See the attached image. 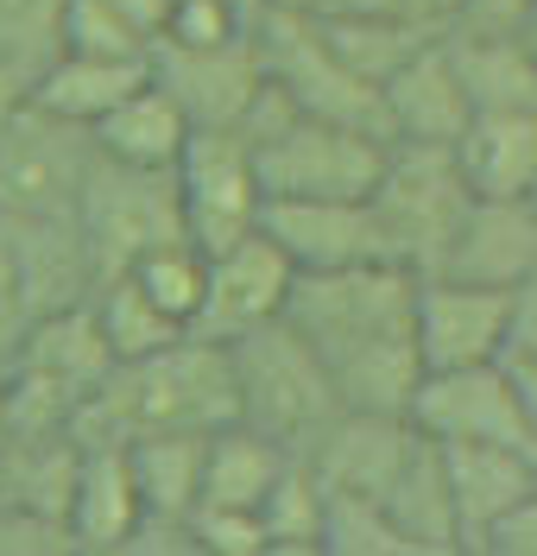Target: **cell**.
Returning a JSON list of instances; mask_svg holds the SVG:
<instances>
[{
    "instance_id": "1",
    "label": "cell",
    "mask_w": 537,
    "mask_h": 556,
    "mask_svg": "<svg viewBox=\"0 0 537 556\" xmlns=\"http://www.w3.org/2000/svg\"><path fill=\"white\" fill-rule=\"evenodd\" d=\"M411 298H418V273H405L398 260H360L342 273H297L285 323L317 348L342 405L405 412L424 380Z\"/></svg>"
},
{
    "instance_id": "2",
    "label": "cell",
    "mask_w": 537,
    "mask_h": 556,
    "mask_svg": "<svg viewBox=\"0 0 537 556\" xmlns=\"http://www.w3.org/2000/svg\"><path fill=\"white\" fill-rule=\"evenodd\" d=\"M234 417H241V405H234L228 348L183 329L178 342H165L145 361H114V374L76 405L71 437L76 443H133V437H152V430L209 437Z\"/></svg>"
},
{
    "instance_id": "3",
    "label": "cell",
    "mask_w": 537,
    "mask_h": 556,
    "mask_svg": "<svg viewBox=\"0 0 537 556\" xmlns=\"http://www.w3.org/2000/svg\"><path fill=\"white\" fill-rule=\"evenodd\" d=\"M228 361H234L241 424H253L259 437H272L291 455H310L322 430L348 412L335 380L322 374L317 348L304 342L285 316H272V323L247 329L241 342H228Z\"/></svg>"
},
{
    "instance_id": "4",
    "label": "cell",
    "mask_w": 537,
    "mask_h": 556,
    "mask_svg": "<svg viewBox=\"0 0 537 556\" xmlns=\"http://www.w3.org/2000/svg\"><path fill=\"white\" fill-rule=\"evenodd\" d=\"M367 203H373V222H380L386 260H398L405 273H436L456 228H462L468 203H474V190L456 165V146L393 139Z\"/></svg>"
},
{
    "instance_id": "5",
    "label": "cell",
    "mask_w": 537,
    "mask_h": 556,
    "mask_svg": "<svg viewBox=\"0 0 537 556\" xmlns=\"http://www.w3.org/2000/svg\"><path fill=\"white\" fill-rule=\"evenodd\" d=\"M253 45H259V64L266 76L285 89L297 114H317V121H342V127H360L373 139H393V121H386V96L380 83H367L335 58V45L322 38V26L297 7H266L247 26Z\"/></svg>"
},
{
    "instance_id": "6",
    "label": "cell",
    "mask_w": 537,
    "mask_h": 556,
    "mask_svg": "<svg viewBox=\"0 0 537 556\" xmlns=\"http://www.w3.org/2000/svg\"><path fill=\"white\" fill-rule=\"evenodd\" d=\"M76 228L89 247L95 285L127 273L140 253L165 241H190L178 208V177L171 172H140V165H114V159H89L82 190H76Z\"/></svg>"
},
{
    "instance_id": "7",
    "label": "cell",
    "mask_w": 537,
    "mask_h": 556,
    "mask_svg": "<svg viewBox=\"0 0 537 556\" xmlns=\"http://www.w3.org/2000/svg\"><path fill=\"white\" fill-rule=\"evenodd\" d=\"M411 430L430 443H506L537 455V430L512 361H474V367H430L411 392Z\"/></svg>"
},
{
    "instance_id": "8",
    "label": "cell",
    "mask_w": 537,
    "mask_h": 556,
    "mask_svg": "<svg viewBox=\"0 0 537 556\" xmlns=\"http://www.w3.org/2000/svg\"><path fill=\"white\" fill-rule=\"evenodd\" d=\"M393 139H373L342 121L297 114L272 139L253 146V172L266 197H373Z\"/></svg>"
},
{
    "instance_id": "9",
    "label": "cell",
    "mask_w": 537,
    "mask_h": 556,
    "mask_svg": "<svg viewBox=\"0 0 537 556\" xmlns=\"http://www.w3.org/2000/svg\"><path fill=\"white\" fill-rule=\"evenodd\" d=\"M171 177H178L183 235L203 253H221V247H234L241 235L259 228L266 190L253 172V146L241 134H190Z\"/></svg>"
},
{
    "instance_id": "10",
    "label": "cell",
    "mask_w": 537,
    "mask_h": 556,
    "mask_svg": "<svg viewBox=\"0 0 537 556\" xmlns=\"http://www.w3.org/2000/svg\"><path fill=\"white\" fill-rule=\"evenodd\" d=\"M95 146L82 127L51 121L44 108H20L0 127V215H57L76 208L82 172H89Z\"/></svg>"
},
{
    "instance_id": "11",
    "label": "cell",
    "mask_w": 537,
    "mask_h": 556,
    "mask_svg": "<svg viewBox=\"0 0 537 556\" xmlns=\"http://www.w3.org/2000/svg\"><path fill=\"white\" fill-rule=\"evenodd\" d=\"M152 83L183 108V121L196 134H241L253 96L266 83L259 45L253 33L228 38V45H152Z\"/></svg>"
},
{
    "instance_id": "12",
    "label": "cell",
    "mask_w": 537,
    "mask_h": 556,
    "mask_svg": "<svg viewBox=\"0 0 537 556\" xmlns=\"http://www.w3.org/2000/svg\"><path fill=\"white\" fill-rule=\"evenodd\" d=\"M291 285H297V266L285 260V247L272 241L266 228L241 235L234 247L209 253V285H203V304L190 316V336L203 342H241L247 329L285 316Z\"/></svg>"
},
{
    "instance_id": "13",
    "label": "cell",
    "mask_w": 537,
    "mask_h": 556,
    "mask_svg": "<svg viewBox=\"0 0 537 556\" xmlns=\"http://www.w3.org/2000/svg\"><path fill=\"white\" fill-rule=\"evenodd\" d=\"M411 329H418V361H424V374L430 367L500 361L506 336H512V291L474 285V278H449V273H418Z\"/></svg>"
},
{
    "instance_id": "14",
    "label": "cell",
    "mask_w": 537,
    "mask_h": 556,
    "mask_svg": "<svg viewBox=\"0 0 537 556\" xmlns=\"http://www.w3.org/2000/svg\"><path fill=\"white\" fill-rule=\"evenodd\" d=\"M259 228L285 247L297 273H342L360 260H386L367 197H266Z\"/></svg>"
},
{
    "instance_id": "15",
    "label": "cell",
    "mask_w": 537,
    "mask_h": 556,
    "mask_svg": "<svg viewBox=\"0 0 537 556\" xmlns=\"http://www.w3.org/2000/svg\"><path fill=\"white\" fill-rule=\"evenodd\" d=\"M411 450H418V430H411L405 412H355L348 405L317 437V450L304 462L322 481V493H367V500H380Z\"/></svg>"
},
{
    "instance_id": "16",
    "label": "cell",
    "mask_w": 537,
    "mask_h": 556,
    "mask_svg": "<svg viewBox=\"0 0 537 556\" xmlns=\"http://www.w3.org/2000/svg\"><path fill=\"white\" fill-rule=\"evenodd\" d=\"M436 273L519 291L537 278V208L525 197H474Z\"/></svg>"
},
{
    "instance_id": "17",
    "label": "cell",
    "mask_w": 537,
    "mask_h": 556,
    "mask_svg": "<svg viewBox=\"0 0 537 556\" xmlns=\"http://www.w3.org/2000/svg\"><path fill=\"white\" fill-rule=\"evenodd\" d=\"M449 33V26H443ZM443 33L430 38L424 51H411L405 64L380 83L386 96V121H393V139H424V146H456V134L468 127V96H462V76L449 64V45Z\"/></svg>"
},
{
    "instance_id": "18",
    "label": "cell",
    "mask_w": 537,
    "mask_h": 556,
    "mask_svg": "<svg viewBox=\"0 0 537 556\" xmlns=\"http://www.w3.org/2000/svg\"><path fill=\"white\" fill-rule=\"evenodd\" d=\"M7 361L26 367V374H44L51 386H64L76 399H89V392L114 374V354H107V342H102V323L89 311V298H82V304H64V311L33 316V323L20 329V342L7 348Z\"/></svg>"
},
{
    "instance_id": "19",
    "label": "cell",
    "mask_w": 537,
    "mask_h": 556,
    "mask_svg": "<svg viewBox=\"0 0 537 556\" xmlns=\"http://www.w3.org/2000/svg\"><path fill=\"white\" fill-rule=\"evenodd\" d=\"M436 450H443V475H449L456 525H462V551H474L481 531L500 519L519 493L537 486V455L506 450V443H436Z\"/></svg>"
},
{
    "instance_id": "20",
    "label": "cell",
    "mask_w": 537,
    "mask_h": 556,
    "mask_svg": "<svg viewBox=\"0 0 537 556\" xmlns=\"http://www.w3.org/2000/svg\"><path fill=\"white\" fill-rule=\"evenodd\" d=\"M140 481H133V462L127 443H82L76 462V486H71V525L76 551H120L127 531L140 525Z\"/></svg>"
},
{
    "instance_id": "21",
    "label": "cell",
    "mask_w": 537,
    "mask_h": 556,
    "mask_svg": "<svg viewBox=\"0 0 537 556\" xmlns=\"http://www.w3.org/2000/svg\"><path fill=\"white\" fill-rule=\"evenodd\" d=\"M449 64L462 76V96L474 114H494V108H525L537 114V38L532 33H468L449 26Z\"/></svg>"
},
{
    "instance_id": "22",
    "label": "cell",
    "mask_w": 537,
    "mask_h": 556,
    "mask_svg": "<svg viewBox=\"0 0 537 556\" xmlns=\"http://www.w3.org/2000/svg\"><path fill=\"white\" fill-rule=\"evenodd\" d=\"M456 165H462L474 197H532V184H537V114H525V108L468 114V127L456 134Z\"/></svg>"
},
{
    "instance_id": "23",
    "label": "cell",
    "mask_w": 537,
    "mask_h": 556,
    "mask_svg": "<svg viewBox=\"0 0 537 556\" xmlns=\"http://www.w3.org/2000/svg\"><path fill=\"white\" fill-rule=\"evenodd\" d=\"M152 76V58H82V51H57L51 64L33 76V96L26 102L44 108L51 121H71V127H95L114 102H127Z\"/></svg>"
},
{
    "instance_id": "24",
    "label": "cell",
    "mask_w": 537,
    "mask_h": 556,
    "mask_svg": "<svg viewBox=\"0 0 537 556\" xmlns=\"http://www.w3.org/2000/svg\"><path fill=\"white\" fill-rule=\"evenodd\" d=\"M190 121H183V108L145 76L140 89L127 96V102H114L89 127V146L102 152V159H114V165H140V172H171L183 159V146H190Z\"/></svg>"
},
{
    "instance_id": "25",
    "label": "cell",
    "mask_w": 537,
    "mask_h": 556,
    "mask_svg": "<svg viewBox=\"0 0 537 556\" xmlns=\"http://www.w3.org/2000/svg\"><path fill=\"white\" fill-rule=\"evenodd\" d=\"M380 506L393 513L405 551L418 556H449L462 551V525H456V500H449V475H443V450L418 437V450L405 455V468L393 475V486L380 493Z\"/></svg>"
},
{
    "instance_id": "26",
    "label": "cell",
    "mask_w": 537,
    "mask_h": 556,
    "mask_svg": "<svg viewBox=\"0 0 537 556\" xmlns=\"http://www.w3.org/2000/svg\"><path fill=\"white\" fill-rule=\"evenodd\" d=\"M297 455L279 450L272 437H259L253 424H221L203 443V500L196 506H241V513H259V500L272 493V481L285 475Z\"/></svg>"
},
{
    "instance_id": "27",
    "label": "cell",
    "mask_w": 537,
    "mask_h": 556,
    "mask_svg": "<svg viewBox=\"0 0 537 556\" xmlns=\"http://www.w3.org/2000/svg\"><path fill=\"white\" fill-rule=\"evenodd\" d=\"M317 20V13H310ZM322 38L335 45V58L367 76V83H386L411 51H424L430 38L443 33V20H418V13H393V7H360V13H322L317 20Z\"/></svg>"
},
{
    "instance_id": "28",
    "label": "cell",
    "mask_w": 537,
    "mask_h": 556,
    "mask_svg": "<svg viewBox=\"0 0 537 556\" xmlns=\"http://www.w3.org/2000/svg\"><path fill=\"white\" fill-rule=\"evenodd\" d=\"M203 443L196 430H152L127 443L133 481H140V506L145 513H178L190 519V506L203 500Z\"/></svg>"
},
{
    "instance_id": "29",
    "label": "cell",
    "mask_w": 537,
    "mask_h": 556,
    "mask_svg": "<svg viewBox=\"0 0 537 556\" xmlns=\"http://www.w3.org/2000/svg\"><path fill=\"white\" fill-rule=\"evenodd\" d=\"M89 311H95V323H102V342H107L114 361H145V354H158L165 342L183 336V323L158 311L140 285H133V273L102 278V285L89 291Z\"/></svg>"
},
{
    "instance_id": "30",
    "label": "cell",
    "mask_w": 537,
    "mask_h": 556,
    "mask_svg": "<svg viewBox=\"0 0 537 556\" xmlns=\"http://www.w3.org/2000/svg\"><path fill=\"white\" fill-rule=\"evenodd\" d=\"M259 525H266V551H322V481L304 455L259 500Z\"/></svg>"
},
{
    "instance_id": "31",
    "label": "cell",
    "mask_w": 537,
    "mask_h": 556,
    "mask_svg": "<svg viewBox=\"0 0 537 556\" xmlns=\"http://www.w3.org/2000/svg\"><path fill=\"white\" fill-rule=\"evenodd\" d=\"M127 273H133V285L158 311L178 316L183 329H190V316L203 304V285H209V253L196 241H165V247H152V253H140Z\"/></svg>"
},
{
    "instance_id": "32",
    "label": "cell",
    "mask_w": 537,
    "mask_h": 556,
    "mask_svg": "<svg viewBox=\"0 0 537 556\" xmlns=\"http://www.w3.org/2000/svg\"><path fill=\"white\" fill-rule=\"evenodd\" d=\"M322 556H405V538L380 500L322 493Z\"/></svg>"
},
{
    "instance_id": "33",
    "label": "cell",
    "mask_w": 537,
    "mask_h": 556,
    "mask_svg": "<svg viewBox=\"0 0 537 556\" xmlns=\"http://www.w3.org/2000/svg\"><path fill=\"white\" fill-rule=\"evenodd\" d=\"M158 38L145 33L140 20H127L107 0H64V33L57 51H82V58H152Z\"/></svg>"
},
{
    "instance_id": "34",
    "label": "cell",
    "mask_w": 537,
    "mask_h": 556,
    "mask_svg": "<svg viewBox=\"0 0 537 556\" xmlns=\"http://www.w3.org/2000/svg\"><path fill=\"white\" fill-rule=\"evenodd\" d=\"M57 33H64V0H0V64L38 76L57 58Z\"/></svg>"
},
{
    "instance_id": "35",
    "label": "cell",
    "mask_w": 537,
    "mask_h": 556,
    "mask_svg": "<svg viewBox=\"0 0 537 556\" xmlns=\"http://www.w3.org/2000/svg\"><path fill=\"white\" fill-rule=\"evenodd\" d=\"M247 33V20L228 7V0H171L165 7V33H158V45H228V38Z\"/></svg>"
},
{
    "instance_id": "36",
    "label": "cell",
    "mask_w": 537,
    "mask_h": 556,
    "mask_svg": "<svg viewBox=\"0 0 537 556\" xmlns=\"http://www.w3.org/2000/svg\"><path fill=\"white\" fill-rule=\"evenodd\" d=\"M190 531H196V551H215V556H259L266 551L259 513H241V506H190Z\"/></svg>"
},
{
    "instance_id": "37",
    "label": "cell",
    "mask_w": 537,
    "mask_h": 556,
    "mask_svg": "<svg viewBox=\"0 0 537 556\" xmlns=\"http://www.w3.org/2000/svg\"><path fill=\"white\" fill-rule=\"evenodd\" d=\"M7 551H76V544H71V525L44 519L33 506L0 500V556Z\"/></svg>"
},
{
    "instance_id": "38",
    "label": "cell",
    "mask_w": 537,
    "mask_h": 556,
    "mask_svg": "<svg viewBox=\"0 0 537 556\" xmlns=\"http://www.w3.org/2000/svg\"><path fill=\"white\" fill-rule=\"evenodd\" d=\"M481 556H537V486L532 493H519L512 506H506L500 519L481 531Z\"/></svg>"
},
{
    "instance_id": "39",
    "label": "cell",
    "mask_w": 537,
    "mask_h": 556,
    "mask_svg": "<svg viewBox=\"0 0 537 556\" xmlns=\"http://www.w3.org/2000/svg\"><path fill=\"white\" fill-rule=\"evenodd\" d=\"M449 26H468V33H532L537 0H456Z\"/></svg>"
},
{
    "instance_id": "40",
    "label": "cell",
    "mask_w": 537,
    "mask_h": 556,
    "mask_svg": "<svg viewBox=\"0 0 537 556\" xmlns=\"http://www.w3.org/2000/svg\"><path fill=\"white\" fill-rule=\"evenodd\" d=\"M506 361L537 367V278H525L512 291V336H506Z\"/></svg>"
},
{
    "instance_id": "41",
    "label": "cell",
    "mask_w": 537,
    "mask_h": 556,
    "mask_svg": "<svg viewBox=\"0 0 537 556\" xmlns=\"http://www.w3.org/2000/svg\"><path fill=\"white\" fill-rule=\"evenodd\" d=\"M20 329H26V311H20L13 266H7V241H0V361H7V348L20 342Z\"/></svg>"
},
{
    "instance_id": "42",
    "label": "cell",
    "mask_w": 537,
    "mask_h": 556,
    "mask_svg": "<svg viewBox=\"0 0 537 556\" xmlns=\"http://www.w3.org/2000/svg\"><path fill=\"white\" fill-rule=\"evenodd\" d=\"M26 96H33V76H26V70H13V64H0V127L26 108Z\"/></svg>"
},
{
    "instance_id": "43",
    "label": "cell",
    "mask_w": 537,
    "mask_h": 556,
    "mask_svg": "<svg viewBox=\"0 0 537 556\" xmlns=\"http://www.w3.org/2000/svg\"><path fill=\"white\" fill-rule=\"evenodd\" d=\"M107 7H120L127 20H140V26H145L152 38L165 33V0H107Z\"/></svg>"
},
{
    "instance_id": "44",
    "label": "cell",
    "mask_w": 537,
    "mask_h": 556,
    "mask_svg": "<svg viewBox=\"0 0 537 556\" xmlns=\"http://www.w3.org/2000/svg\"><path fill=\"white\" fill-rule=\"evenodd\" d=\"M228 7H234V13H241V20H247V26H253V20H259L266 7H279V0H228Z\"/></svg>"
},
{
    "instance_id": "45",
    "label": "cell",
    "mask_w": 537,
    "mask_h": 556,
    "mask_svg": "<svg viewBox=\"0 0 537 556\" xmlns=\"http://www.w3.org/2000/svg\"><path fill=\"white\" fill-rule=\"evenodd\" d=\"M525 203H532V208H537V184H532V197H525Z\"/></svg>"
},
{
    "instance_id": "46",
    "label": "cell",
    "mask_w": 537,
    "mask_h": 556,
    "mask_svg": "<svg viewBox=\"0 0 537 556\" xmlns=\"http://www.w3.org/2000/svg\"><path fill=\"white\" fill-rule=\"evenodd\" d=\"M0 443H7V424H0Z\"/></svg>"
},
{
    "instance_id": "47",
    "label": "cell",
    "mask_w": 537,
    "mask_h": 556,
    "mask_svg": "<svg viewBox=\"0 0 537 556\" xmlns=\"http://www.w3.org/2000/svg\"><path fill=\"white\" fill-rule=\"evenodd\" d=\"M532 38H537V26H532Z\"/></svg>"
},
{
    "instance_id": "48",
    "label": "cell",
    "mask_w": 537,
    "mask_h": 556,
    "mask_svg": "<svg viewBox=\"0 0 537 556\" xmlns=\"http://www.w3.org/2000/svg\"><path fill=\"white\" fill-rule=\"evenodd\" d=\"M165 7H171V0H165Z\"/></svg>"
}]
</instances>
